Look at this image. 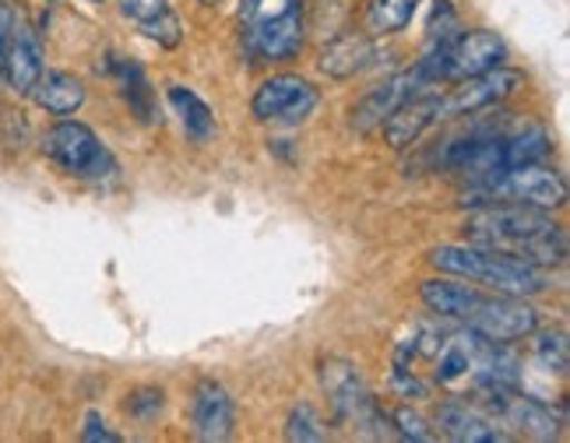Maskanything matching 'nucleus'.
<instances>
[{"instance_id":"1","label":"nucleus","mask_w":570,"mask_h":443,"mask_svg":"<svg viewBox=\"0 0 570 443\" xmlns=\"http://www.w3.org/2000/svg\"><path fill=\"white\" fill-rule=\"evenodd\" d=\"M469 243L493 247L503 254H514L535 268L550 272L563 268L567 260V233L553 218V211H542L532 205H487L465 222Z\"/></svg>"},{"instance_id":"2","label":"nucleus","mask_w":570,"mask_h":443,"mask_svg":"<svg viewBox=\"0 0 570 443\" xmlns=\"http://www.w3.org/2000/svg\"><path fill=\"white\" fill-rule=\"evenodd\" d=\"M430 264L441 275L490 285L493 293H508V296L529 299L550 289V278L535 264L493 247H479V243H444V247H433Z\"/></svg>"},{"instance_id":"3","label":"nucleus","mask_w":570,"mask_h":443,"mask_svg":"<svg viewBox=\"0 0 570 443\" xmlns=\"http://www.w3.org/2000/svg\"><path fill=\"white\" fill-rule=\"evenodd\" d=\"M244 47L254 60L285 63L303 50V4L299 0H244Z\"/></svg>"},{"instance_id":"4","label":"nucleus","mask_w":570,"mask_h":443,"mask_svg":"<svg viewBox=\"0 0 570 443\" xmlns=\"http://www.w3.org/2000/svg\"><path fill=\"white\" fill-rule=\"evenodd\" d=\"M462 205H532L542 211H557L567 205V180L546 163L503 169L490 180L469 184Z\"/></svg>"},{"instance_id":"5","label":"nucleus","mask_w":570,"mask_h":443,"mask_svg":"<svg viewBox=\"0 0 570 443\" xmlns=\"http://www.w3.org/2000/svg\"><path fill=\"white\" fill-rule=\"evenodd\" d=\"M321 387L327 394V402H332L338 423L353 426L360 436H374V440L394 436L391 415L377 405V397L370 394L360 366L345 360H327L321 370Z\"/></svg>"},{"instance_id":"6","label":"nucleus","mask_w":570,"mask_h":443,"mask_svg":"<svg viewBox=\"0 0 570 443\" xmlns=\"http://www.w3.org/2000/svg\"><path fill=\"white\" fill-rule=\"evenodd\" d=\"M39 148L63 176H75V180H106V176L117 173V163L102 145V138L81 120L60 117L42 135Z\"/></svg>"},{"instance_id":"7","label":"nucleus","mask_w":570,"mask_h":443,"mask_svg":"<svg viewBox=\"0 0 570 443\" xmlns=\"http://www.w3.org/2000/svg\"><path fill=\"white\" fill-rule=\"evenodd\" d=\"M472 397H475V408L487 412L511 440L514 436H524V440H560V433H563L560 430L563 419L550 405H542V402H535V397L521 394L518 387L490 384V387L472 391Z\"/></svg>"},{"instance_id":"8","label":"nucleus","mask_w":570,"mask_h":443,"mask_svg":"<svg viewBox=\"0 0 570 443\" xmlns=\"http://www.w3.org/2000/svg\"><path fill=\"white\" fill-rule=\"evenodd\" d=\"M508 60V42L503 36L490 32V29H469L462 36H451L448 42H441L426 60H420L430 71V78L436 85H454L475 75H487L493 68Z\"/></svg>"},{"instance_id":"9","label":"nucleus","mask_w":570,"mask_h":443,"mask_svg":"<svg viewBox=\"0 0 570 443\" xmlns=\"http://www.w3.org/2000/svg\"><path fill=\"white\" fill-rule=\"evenodd\" d=\"M465 327L479 331L490 342H521L532 338L539 331V309L524 296H508V293H482L475 309L469 314Z\"/></svg>"},{"instance_id":"10","label":"nucleus","mask_w":570,"mask_h":443,"mask_svg":"<svg viewBox=\"0 0 570 443\" xmlns=\"http://www.w3.org/2000/svg\"><path fill=\"white\" fill-rule=\"evenodd\" d=\"M321 102L317 88L299 75H272L261 81V88L250 99V114L261 124H303Z\"/></svg>"},{"instance_id":"11","label":"nucleus","mask_w":570,"mask_h":443,"mask_svg":"<svg viewBox=\"0 0 570 443\" xmlns=\"http://www.w3.org/2000/svg\"><path fill=\"white\" fill-rule=\"evenodd\" d=\"M524 88V75L514 68H493L487 75H475L465 81H454L451 92L441 99V120L448 117H475L482 109H493L500 102H508Z\"/></svg>"},{"instance_id":"12","label":"nucleus","mask_w":570,"mask_h":443,"mask_svg":"<svg viewBox=\"0 0 570 443\" xmlns=\"http://www.w3.org/2000/svg\"><path fill=\"white\" fill-rule=\"evenodd\" d=\"M423 88H436V81L430 78V71L423 68V63H415V68L387 78L384 85L370 88V92L360 99V106L353 109V127L360 130V135H370V130L381 127L409 96L423 92Z\"/></svg>"},{"instance_id":"13","label":"nucleus","mask_w":570,"mask_h":443,"mask_svg":"<svg viewBox=\"0 0 570 443\" xmlns=\"http://www.w3.org/2000/svg\"><path fill=\"white\" fill-rule=\"evenodd\" d=\"M441 99H444V96H441V85H436V88H423V92L409 96V99L381 124L384 141H387L394 151L412 148L436 120H441Z\"/></svg>"},{"instance_id":"14","label":"nucleus","mask_w":570,"mask_h":443,"mask_svg":"<svg viewBox=\"0 0 570 443\" xmlns=\"http://www.w3.org/2000/svg\"><path fill=\"white\" fill-rule=\"evenodd\" d=\"M190 426H194V436L205 443H218L233 436V426H236L233 394L218 381H212V376L197 381L190 394Z\"/></svg>"},{"instance_id":"15","label":"nucleus","mask_w":570,"mask_h":443,"mask_svg":"<svg viewBox=\"0 0 570 443\" xmlns=\"http://www.w3.org/2000/svg\"><path fill=\"white\" fill-rule=\"evenodd\" d=\"M47 71L42 68V42L39 32L29 26L26 18H14V32L8 42V57H4V81L11 85L14 96H29L32 85L39 81V75Z\"/></svg>"},{"instance_id":"16","label":"nucleus","mask_w":570,"mask_h":443,"mask_svg":"<svg viewBox=\"0 0 570 443\" xmlns=\"http://www.w3.org/2000/svg\"><path fill=\"white\" fill-rule=\"evenodd\" d=\"M479 296H482L479 285H469L465 278H454V275L426 278L420 285V299H423V306L430 309V314L441 317V321H454V324L469 321Z\"/></svg>"},{"instance_id":"17","label":"nucleus","mask_w":570,"mask_h":443,"mask_svg":"<svg viewBox=\"0 0 570 443\" xmlns=\"http://www.w3.org/2000/svg\"><path fill=\"white\" fill-rule=\"evenodd\" d=\"M436 430L454 443H508L511 440L487 412H479L469 402H444L436 408Z\"/></svg>"},{"instance_id":"18","label":"nucleus","mask_w":570,"mask_h":443,"mask_svg":"<svg viewBox=\"0 0 570 443\" xmlns=\"http://www.w3.org/2000/svg\"><path fill=\"white\" fill-rule=\"evenodd\" d=\"M374 57H377L374 36L353 32V36H338V39L327 42V47L321 50V57H317V68L327 78L345 81V78H356L360 71H366L370 63H374Z\"/></svg>"},{"instance_id":"19","label":"nucleus","mask_w":570,"mask_h":443,"mask_svg":"<svg viewBox=\"0 0 570 443\" xmlns=\"http://www.w3.org/2000/svg\"><path fill=\"white\" fill-rule=\"evenodd\" d=\"M29 99L39 109H47L50 117H75L85 106V85L71 71H42Z\"/></svg>"},{"instance_id":"20","label":"nucleus","mask_w":570,"mask_h":443,"mask_svg":"<svg viewBox=\"0 0 570 443\" xmlns=\"http://www.w3.org/2000/svg\"><path fill=\"white\" fill-rule=\"evenodd\" d=\"M550 135H546L542 124H524L511 135H500V159L503 169H518V166H535L550 159Z\"/></svg>"},{"instance_id":"21","label":"nucleus","mask_w":570,"mask_h":443,"mask_svg":"<svg viewBox=\"0 0 570 443\" xmlns=\"http://www.w3.org/2000/svg\"><path fill=\"white\" fill-rule=\"evenodd\" d=\"M169 106L177 109V117L184 124V135L194 141V145H208L215 138V114H212V106L194 92V88L187 85H173L169 88Z\"/></svg>"},{"instance_id":"22","label":"nucleus","mask_w":570,"mask_h":443,"mask_svg":"<svg viewBox=\"0 0 570 443\" xmlns=\"http://www.w3.org/2000/svg\"><path fill=\"white\" fill-rule=\"evenodd\" d=\"M423 0H370L366 8V36L384 39L412 26L415 11H420Z\"/></svg>"},{"instance_id":"23","label":"nucleus","mask_w":570,"mask_h":443,"mask_svg":"<svg viewBox=\"0 0 570 443\" xmlns=\"http://www.w3.org/2000/svg\"><path fill=\"white\" fill-rule=\"evenodd\" d=\"M114 71H117L120 92L130 106V114H135L141 124H156V96H151V88L145 81V71L130 60H120Z\"/></svg>"},{"instance_id":"24","label":"nucleus","mask_w":570,"mask_h":443,"mask_svg":"<svg viewBox=\"0 0 570 443\" xmlns=\"http://www.w3.org/2000/svg\"><path fill=\"white\" fill-rule=\"evenodd\" d=\"M539 342H535V360L546 373L553 376H567V363H570V348H567V335L560 327L553 331H535Z\"/></svg>"},{"instance_id":"25","label":"nucleus","mask_w":570,"mask_h":443,"mask_svg":"<svg viewBox=\"0 0 570 443\" xmlns=\"http://www.w3.org/2000/svg\"><path fill=\"white\" fill-rule=\"evenodd\" d=\"M285 440L293 443H321L327 440V430H324V419L317 415L314 405H296L285 419Z\"/></svg>"},{"instance_id":"26","label":"nucleus","mask_w":570,"mask_h":443,"mask_svg":"<svg viewBox=\"0 0 570 443\" xmlns=\"http://www.w3.org/2000/svg\"><path fill=\"white\" fill-rule=\"evenodd\" d=\"M141 36L151 39V42H159L163 50H177L180 42H184V21H180L177 11L166 8V11H159L156 18L141 21Z\"/></svg>"},{"instance_id":"27","label":"nucleus","mask_w":570,"mask_h":443,"mask_svg":"<svg viewBox=\"0 0 570 443\" xmlns=\"http://www.w3.org/2000/svg\"><path fill=\"white\" fill-rule=\"evenodd\" d=\"M163 405H166V394L159 387H141L135 394H127V402H124L127 415H135V419H151L156 412H163Z\"/></svg>"},{"instance_id":"28","label":"nucleus","mask_w":570,"mask_h":443,"mask_svg":"<svg viewBox=\"0 0 570 443\" xmlns=\"http://www.w3.org/2000/svg\"><path fill=\"white\" fill-rule=\"evenodd\" d=\"M391 423H394V436H402V440H433V433L426 430V419L420 412H412V408H399L391 415Z\"/></svg>"},{"instance_id":"29","label":"nucleus","mask_w":570,"mask_h":443,"mask_svg":"<svg viewBox=\"0 0 570 443\" xmlns=\"http://www.w3.org/2000/svg\"><path fill=\"white\" fill-rule=\"evenodd\" d=\"M166 8H169V0H120V14L127 21H135V26H141V21H148V18H156Z\"/></svg>"},{"instance_id":"30","label":"nucleus","mask_w":570,"mask_h":443,"mask_svg":"<svg viewBox=\"0 0 570 443\" xmlns=\"http://www.w3.org/2000/svg\"><path fill=\"white\" fill-rule=\"evenodd\" d=\"M81 440L85 443H117L120 440V433H114V430H109V423H106V419H102V412H89V415H85V430H81Z\"/></svg>"},{"instance_id":"31","label":"nucleus","mask_w":570,"mask_h":443,"mask_svg":"<svg viewBox=\"0 0 570 443\" xmlns=\"http://www.w3.org/2000/svg\"><path fill=\"white\" fill-rule=\"evenodd\" d=\"M14 4L11 0H0V78H4V57H8V42H11V32H14Z\"/></svg>"},{"instance_id":"32","label":"nucleus","mask_w":570,"mask_h":443,"mask_svg":"<svg viewBox=\"0 0 570 443\" xmlns=\"http://www.w3.org/2000/svg\"><path fill=\"white\" fill-rule=\"evenodd\" d=\"M202 4H218V0H202Z\"/></svg>"},{"instance_id":"33","label":"nucleus","mask_w":570,"mask_h":443,"mask_svg":"<svg viewBox=\"0 0 570 443\" xmlns=\"http://www.w3.org/2000/svg\"><path fill=\"white\" fill-rule=\"evenodd\" d=\"M47 4H57V0H47Z\"/></svg>"},{"instance_id":"34","label":"nucleus","mask_w":570,"mask_h":443,"mask_svg":"<svg viewBox=\"0 0 570 443\" xmlns=\"http://www.w3.org/2000/svg\"><path fill=\"white\" fill-rule=\"evenodd\" d=\"M92 4H99V0H92Z\"/></svg>"}]
</instances>
